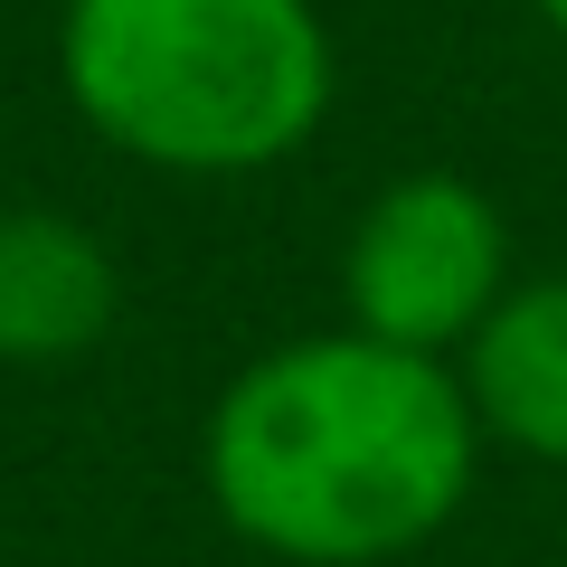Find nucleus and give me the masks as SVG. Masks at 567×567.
I'll return each instance as SVG.
<instances>
[{
    "label": "nucleus",
    "mask_w": 567,
    "mask_h": 567,
    "mask_svg": "<svg viewBox=\"0 0 567 567\" xmlns=\"http://www.w3.org/2000/svg\"><path fill=\"white\" fill-rule=\"evenodd\" d=\"M483 473V425L454 360L369 331L275 341L208 398L199 483L246 548L284 567H388L454 529Z\"/></svg>",
    "instance_id": "nucleus-1"
},
{
    "label": "nucleus",
    "mask_w": 567,
    "mask_h": 567,
    "mask_svg": "<svg viewBox=\"0 0 567 567\" xmlns=\"http://www.w3.org/2000/svg\"><path fill=\"white\" fill-rule=\"evenodd\" d=\"M58 85L95 142L171 181H256L341 95L312 0H66Z\"/></svg>",
    "instance_id": "nucleus-2"
},
{
    "label": "nucleus",
    "mask_w": 567,
    "mask_h": 567,
    "mask_svg": "<svg viewBox=\"0 0 567 567\" xmlns=\"http://www.w3.org/2000/svg\"><path fill=\"white\" fill-rule=\"evenodd\" d=\"M511 218L464 171H406L360 208L341 246V303L350 331L416 360H464V341L511 293Z\"/></svg>",
    "instance_id": "nucleus-3"
},
{
    "label": "nucleus",
    "mask_w": 567,
    "mask_h": 567,
    "mask_svg": "<svg viewBox=\"0 0 567 567\" xmlns=\"http://www.w3.org/2000/svg\"><path fill=\"white\" fill-rule=\"evenodd\" d=\"M123 265L85 218L39 199L0 208V369H58L114 331Z\"/></svg>",
    "instance_id": "nucleus-4"
},
{
    "label": "nucleus",
    "mask_w": 567,
    "mask_h": 567,
    "mask_svg": "<svg viewBox=\"0 0 567 567\" xmlns=\"http://www.w3.org/2000/svg\"><path fill=\"white\" fill-rule=\"evenodd\" d=\"M454 379H464L483 445H511L529 464L567 473V275L511 284L492 303V322L464 341Z\"/></svg>",
    "instance_id": "nucleus-5"
},
{
    "label": "nucleus",
    "mask_w": 567,
    "mask_h": 567,
    "mask_svg": "<svg viewBox=\"0 0 567 567\" xmlns=\"http://www.w3.org/2000/svg\"><path fill=\"white\" fill-rule=\"evenodd\" d=\"M529 10H539V20L558 29V48H567V0H529Z\"/></svg>",
    "instance_id": "nucleus-6"
}]
</instances>
